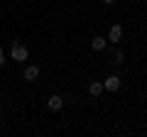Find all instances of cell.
Returning a JSON list of instances; mask_svg holds the SVG:
<instances>
[{
  "mask_svg": "<svg viewBox=\"0 0 147 137\" xmlns=\"http://www.w3.org/2000/svg\"><path fill=\"white\" fill-rule=\"evenodd\" d=\"M103 3H105V5H113V3H115V0H103Z\"/></svg>",
  "mask_w": 147,
  "mask_h": 137,
  "instance_id": "obj_9",
  "label": "cell"
},
{
  "mask_svg": "<svg viewBox=\"0 0 147 137\" xmlns=\"http://www.w3.org/2000/svg\"><path fill=\"white\" fill-rule=\"evenodd\" d=\"M0 56H3V47H0Z\"/></svg>",
  "mask_w": 147,
  "mask_h": 137,
  "instance_id": "obj_10",
  "label": "cell"
},
{
  "mask_svg": "<svg viewBox=\"0 0 147 137\" xmlns=\"http://www.w3.org/2000/svg\"><path fill=\"white\" fill-rule=\"evenodd\" d=\"M113 56H115V61H113V64H118V66H120V64L125 61V56H123V52H120V49H118V52L113 54Z\"/></svg>",
  "mask_w": 147,
  "mask_h": 137,
  "instance_id": "obj_8",
  "label": "cell"
},
{
  "mask_svg": "<svg viewBox=\"0 0 147 137\" xmlns=\"http://www.w3.org/2000/svg\"><path fill=\"white\" fill-rule=\"evenodd\" d=\"M91 47H93L96 52H100V49L105 47V39L103 37H93V39H91Z\"/></svg>",
  "mask_w": 147,
  "mask_h": 137,
  "instance_id": "obj_7",
  "label": "cell"
},
{
  "mask_svg": "<svg viewBox=\"0 0 147 137\" xmlns=\"http://www.w3.org/2000/svg\"><path fill=\"white\" fill-rule=\"evenodd\" d=\"M10 56H12V61H27V56H30V49H27L22 42H12Z\"/></svg>",
  "mask_w": 147,
  "mask_h": 137,
  "instance_id": "obj_1",
  "label": "cell"
},
{
  "mask_svg": "<svg viewBox=\"0 0 147 137\" xmlns=\"http://www.w3.org/2000/svg\"><path fill=\"white\" fill-rule=\"evenodd\" d=\"M103 91H105V88H103V83H100V81H93V83L88 86V93H91V95H100Z\"/></svg>",
  "mask_w": 147,
  "mask_h": 137,
  "instance_id": "obj_6",
  "label": "cell"
},
{
  "mask_svg": "<svg viewBox=\"0 0 147 137\" xmlns=\"http://www.w3.org/2000/svg\"><path fill=\"white\" fill-rule=\"evenodd\" d=\"M103 88L105 91H110V93H115V91H120V76H108V79L103 81Z\"/></svg>",
  "mask_w": 147,
  "mask_h": 137,
  "instance_id": "obj_2",
  "label": "cell"
},
{
  "mask_svg": "<svg viewBox=\"0 0 147 137\" xmlns=\"http://www.w3.org/2000/svg\"><path fill=\"white\" fill-rule=\"evenodd\" d=\"M108 39H110V42H120V39H123V27L120 25H113L110 32H108Z\"/></svg>",
  "mask_w": 147,
  "mask_h": 137,
  "instance_id": "obj_5",
  "label": "cell"
},
{
  "mask_svg": "<svg viewBox=\"0 0 147 137\" xmlns=\"http://www.w3.org/2000/svg\"><path fill=\"white\" fill-rule=\"evenodd\" d=\"M47 105H49V110H61V108H64V98H61V95H49Z\"/></svg>",
  "mask_w": 147,
  "mask_h": 137,
  "instance_id": "obj_4",
  "label": "cell"
},
{
  "mask_svg": "<svg viewBox=\"0 0 147 137\" xmlns=\"http://www.w3.org/2000/svg\"><path fill=\"white\" fill-rule=\"evenodd\" d=\"M37 79H39V66L37 64L25 66V81H37Z\"/></svg>",
  "mask_w": 147,
  "mask_h": 137,
  "instance_id": "obj_3",
  "label": "cell"
}]
</instances>
